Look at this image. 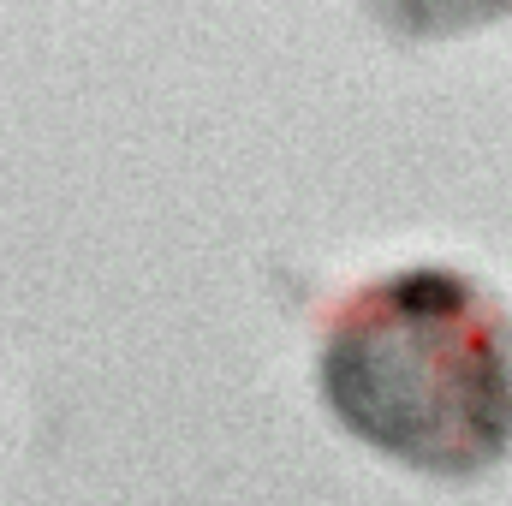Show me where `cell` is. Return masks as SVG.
Here are the masks:
<instances>
[{
	"mask_svg": "<svg viewBox=\"0 0 512 506\" xmlns=\"http://www.w3.org/2000/svg\"><path fill=\"white\" fill-rule=\"evenodd\" d=\"M346 435L423 477H483L512 453V310L459 268L358 286L316 358Z\"/></svg>",
	"mask_w": 512,
	"mask_h": 506,
	"instance_id": "1",
	"label": "cell"
},
{
	"mask_svg": "<svg viewBox=\"0 0 512 506\" xmlns=\"http://www.w3.org/2000/svg\"><path fill=\"white\" fill-rule=\"evenodd\" d=\"M370 12L393 36L441 42V36H465V30H483L495 18H512V0H370Z\"/></svg>",
	"mask_w": 512,
	"mask_h": 506,
	"instance_id": "2",
	"label": "cell"
}]
</instances>
